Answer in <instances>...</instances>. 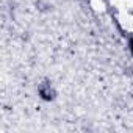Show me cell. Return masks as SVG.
<instances>
[{"instance_id":"cell-1","label":"cell","mask_w":133,"mask_h":133,"mask_svg":"<svg viewBox=\"0 0 133 133\" xmlns=\"http://www.w3.org/2000/svg\"><path fill=\"white\" fill-rule=\"evenodd\" d=\"M130 47H131V50H133V41H131V42H130Z\"/></svg>"}]
</instances>
